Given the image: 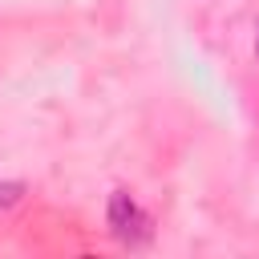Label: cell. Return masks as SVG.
Listing matches in <instances>:
<instances>
[{"label":"cell","mask_w":259,"mask_h":259,"mask_svg":"<svg viewBox=\"0 0 259 259\" xmlns=\"http://www.w3.org/2000/svg\"><path fill=\"white\" fill-rule=\"evenodd\" d=\"M20 198H24V182H0V210L16 206Z\"/></svg>","instance_id":"cell-2"},{"label":"cell","mask_w":259,"mask_h":259,"mask_svg":"<svg viewBox=\"0 0 259 259\" xmlns=\"http://www.w3.org/2000/svg\"><path fill=\"white\" fill-rule=\"evenodd\" d=\"M105 219H109L113 239L125 243V247H146V243L154 239V223H150V214L138 206V198H134L130 190H113V194H109Z\"/></svg>","instance_id":"cell-1"}]
</instances>
